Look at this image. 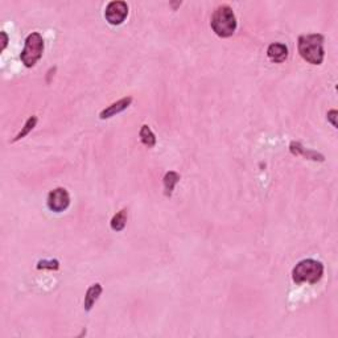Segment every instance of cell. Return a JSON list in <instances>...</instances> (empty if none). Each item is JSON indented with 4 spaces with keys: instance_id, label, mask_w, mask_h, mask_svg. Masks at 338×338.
Instances as JSON below:
<instances>
[{
    "instance_id": "1",
    "label": "cell",
    "mask_w": 338,
    "mask_h": 338,
    "mask_svg": "<svg viewBox=\"0 0 338 338\" xmlns=\"http://www.w3.org/2000/svg\"><path fill=\"white\" fill-rule=\"evenodd\" d=\"M301 57L312 65H320L324 60V37L321 35H304L299 39Z\"/></svg>"
},
{
    "instance_id": "2",
    "label": "cell",
    "mask_w": 338,
    "mask_h": 338,
    "mask_svg": "<svg viewBox=\"0 0 338 338\" xmlns=\"http://www.w3.org/2000/svg\"><path fill=\"white\" fill-rule=\"evenodd\" d=\"M324 275V266L314 259H304L296 264L292 271V279L295 283H310L316 284Z\"/></svg>"
},
{
    "instance_id": "3",
    "label": "cell",
    "mask_w": 338,
    "mask_h": 338,
    "mask_svg": "<svg viewBox=\"0 0 338 338\" xmlns=\"http://www.w3.org/2000/svg\"><path fill=\"white\" fill-rule=\"evenodd\" d=\"M210 24L219 37H230L237 29V19L229 6H219L214 11Z\"/></svg>"
},
{
    "instance_id": "4",
    "label": "cell",
    "mask_w": 338,
    "mask_h": 338,
    "mask_svg": "<svg viewBox=\"0 0 338 338\" xmlns=\"http://www.w3.org/2000/svg\"><path fill=\"white\" fill-rule=\"evenodd\" d=\"M44 52V40L43 36L39 32H33L25 39L24 49L22 52V62L27 68L35 66L36 62L41 58Z\"/></svg>"
},
{
    "instance_id": "5",
    "label": "cell",
    "mask_w": 338,
    "mask_h": 338,
    "mask_svg": "<svg viewBox=\"0 0 338 338\" xmlns=\"http://www.w3.org/2000/svg\"><path fill=\"white\" fill-rule=\"evenodd\" d=\"M129 15V6L126 2L122 0H114L107 4L104 18L111 25H119L125 22Z\"/></svg>"
},
{
    "instance_id": "6",
    "label": "cell",
    "mask_w": 338,
    "mask_h": 338,
    "mask_svg": "<svg viewBox=\"0 0 338 338\" xmlns=\"http://www.w3.org/2000/svg\"><path fill=\"white\" fill-rule=\"evenodd\" d=\"M69 203H70V197L66 189L57 188L53 189L52 192L48 194V207L52 211L61 213L64 210L68 209Z\"/></svg>"
},
{
    "instance_id": "7",
    "label": "cell",
    "mask_w": 338,
    "mask_h": 338,
    "mask_svg": "<svg viewBox=\"0 0 338 338\" xmlns=\"http://www.w3.org/2000/svg\"><path fill=\"white\" fill-rule=\"evenodd\" d=\"M131 102H132L131 96L122 98L121 100H118V102L112 103L111 106L107 107V108H104V110L99 114V118L100 119H108V118L114 117V115L119 114L122 111H125L126 108L131 104Z\"/></svg>"
},
{
    "instance_id": "8",
    "label": "cell",
    "mask_w": 338,
    "mask_h": 338,
    "mask_svg": "<svg viewBox=\"0 0 338 338\" xmlns=\"http://www.w3.org/2000/svg\"><path fill=\"white\" fill-rule=\"evenodd\" d=\"M267 54L270 60H272L274 62H283L288 57V48L285 47L284 44L274 43L268 47Z\"/></svg>"
},
{
    "instance_id": "9",
    "label": "cell",
    "mask_w": 338,
    "mask_h": 338,
    "mask_svg": "<svg viewBox=\"0 0 338 338\" xmlns=\"http://www.w3.org/2000/svg\"><path fill=\"white\" fill-rule=\"evenodd\" d=\"M100 293H102V285L99 283H96V284H93L87 289L85 296V303H83V306H85V310H91V308L94 306L95 301L99 299Z\"/></svg>"
},
{
    "instance_id": "10",
    "label": "cell",
    "mask_w": 338,
    "mask_h": 338,
    "mask_svg": "<svg viewBox=\"0 0 338 338\" xmlns=\"http://www.w3.org/2000/svg\"><path fill=\"white\" fill-rule=\"evenodd\" d=\"M289 150H291V152L293 153V155H300V153H301V155L306 156L308 159H312V160L324 161V156H322V155H318V153L312 152V151H305V148H303V146H301L300 143L292 142L291 146H289Z\"/></svg>"
},
{
    "instance_id": "11",
    "label": "cell",
    "mask_w": 338,
    "mask_h": 338,
    "mask_svg": "<svg viewBox=\"0 0 338 338\" xmlns=\"http://www.w3.org/2000/svg\"><path fill=\"white\" fill-rule=\"evenodd\" d=\"M180 181V175L177 172H168L167 175L164 176V189H165V196L171 197L173 193L175 185Z\"/></svg>"
},
{
    "instance_id": "12",
    "label": "cell",
    "mask_w": 338,
    "mask_h": 338,
    "mask_svg": "<svg viewBox=\"0 0 338 338\" xmlns=\"http://www.w3.org/2000/svg\"><path fill=\"white\" fill-rule=\"evenodd\" d=\"M126 222H127V210L122 209L119 213H117L111 219L110 224L111 229L114 232H122L126 226Z\"/></svg>"
},
{
    "instance_id": "13",
    "label": "cell",
    "mask_w": 338,
    "mask_h": 338,
    "mask_svg": "<svg viewBox=\"0 0 338 338\" xmlns=\"http://www.w3.org/2000/svg\"><path fill=\"white\" fill-rule=\"evenodd\" d=\"M139 136H140V140H142V143L144 144L146 147H148V148H152L155 144H156V136H155V134H153L152 131H151V129L148 127V126H142V129H140V132H139Z\"/></svg>"
},
{
    "instance_id": "14",
    "label": "cell",
    "mask_w": 338,
    "mask_h": 338,
    "mask_svg": "<svg viewBox=\"0 0 338 338\" xmlns=\"http://www.w3.org/2000/svg\"><path fill=\"white\" fill-rule=\"evenodd\" d=\"M36 123H37V118H36V117H31V118H29L28 121L25 122V125H24V127H23L22 131L19 132L18 135H16V138H15V139L12 140V142H18V140L23 139L24 136L28 135L29 132L32 131L33 127H35V126H36Z\"/></svg>"
},
{
    "instance_id": "15",
    "label": "cell",
    "mask_w": 338,
    "mask_h": 338,
    "mask_svg": "<svg viewBox=\"0 0 338 338\" xmlns=\"http://www.w3.org/2000/svg\"><path fill=\"white\" fill-rule=\"evenodd\" d=\"M37 268L39 270H50V271H56L60 268V262L56 259H50V260H40L39 263H37Z\"/></svg>"
},
{
    "instance_id": "16",
    "label": "cell",
    "mask_w": 338,
    "mask_h": 338,
    "mask_svg": "<svg viewBox=\"0 0 338 338\" xmlns=\"http://www.w3.org/2000/svg\"><path fill=\"white\" fill-rule=\"evenodd\" d=\"M335 115H337V111L335 110H331L327 112V119L331 122V125L334 126V127H337V122H335Z\"/></svg>"
},
{
    "instance_id": "17",
    "label": "cell",
    "mask_w": 338,
    "mask_h": 338,
    "mask_svg": "<svg viewBox=\"0 0 338 338\" xmlns=\"http://www.w3.org/2000/svg\"><path fill=\"white\" fill-rule=\"evenodd\" d=\"M2 35V39H3V41H2V50L6 49V47H7V43H8V36L6 32H2L0 33Z\"/></svg>"
}]
</instances>
